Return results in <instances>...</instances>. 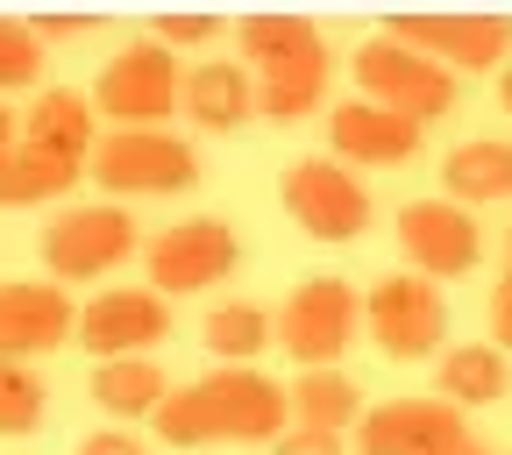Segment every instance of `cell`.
Here are the masks:
<instances>
[{
  "mask_svg": "<svg viewBox=\"0 0 512 455\" xmlns=\"http://www.w3.org/2000/svg\"><path fill=\"white\" fill-rule=\"evenodd\" d=\"M143 264H150V292H207L235 271V228L214 221V214H192L164 235L143 242Z\"/></svg>",
  "mask_w": 512,
  "mask_h": 455,
  "instance_id": "obj_11",
  "label": "cell"
},
{
  "mask_svg": "<svg viewBox=\"0 0 512 455\" xmlns=\"http://www.w3.org/2000/svg\"><path fill=\"white\" fill-rule=\"evenodd\" d=\"M384 36H399L406 50L434 57L441 72H456V79L498 72L512 57V22L505 15H392Z\"/></svg>",
  "mask_w": 512,
  "mask_h": 455,
  "instance_id": "obj_10",
  "label": "cell"
},
{
  "mask_svg": "<svg viewBox=\"0 0 512 455\" xmlns=\"http://www.w3.org/2000/svg\"><path fill=\"white\" fill-rule=\"evenodd\" d=\"M79 455H150V448L128 434V427H100V434H86V441H79Z\"/></svg>",
  "mask_w": 512,
  "mask_h": 455,
  "instance_id": "obj_29",
  "label": "cell"
},
{
  "mask_svg": "<svg viewBox=\"0 0 512 455\" xmlns=\"http://www.w3.org/2000/svg\"><path fill=\"white\" fill-rule=\"evenodd\" d=\"M356 328H363V299L349 292V278H306L271 313V349H285L306 370H335L349 356Z\"/></svg>",
  "mask_w": 512,
  "mask_h": 455,
  "instance_id": "obj_5",
  "label": "cell"
},
{
  "mask_svg": "<svg viewBox=\"0 0 512 455\" xmlns=\"http://www.w3.org/2000/svg\"><path fill=\"white\" fill-rule=\"evenodd\" d=\"M505 271H512V228H505Z\"/></svg>",
  "mask_w": 512,
  "mask_h": 455,
  "instance_id": "obj_34",
  "label": "cell"
},
{
  "mask_svg": "<svg viewBox=\"0 0 512 455\" xmlns=\"http://www.w3.org/2000/svg\"><path fill=\"white\" fill-rule=\"evenodd\" d=\"M363 420V392L349 370H306L292 384V427H313V434H349Z\"/></svg>",
  "mask_w": 512,
  "mask_h": 455,
  "instance_id": "obj_21",
  "label": "cell"
},
{
  "mask_svg": "<svg viewBox=\"0 0 512 455\" xmlns=\"http://www.w3.org/2000/svg\"><path fill=\"white\" fill-rule=\"evenodd\" d=\"M29 29H36V36H86L93 22H86V15H43V22H29Z\"/></svg>",
  "mask_w": 512,
  "mask_h": 455,
  "instance_id": "obj_31",
  "label": "cell"
},
{
  "mask_svg": "<svg viewBox=\"0 0 512 455\" xmlns=\"http://www.w3.org/2000/svg\"><path fill=\"white\" fill-rule=\"evenodd\" d=\"M498 100H505V114H512V64H505V79H498Z\"/></svg>",
  "mask_w": 512,
  "mask_h": 455,
  "instance_id": "obj_33",
  "label": "cell"
},
{
  "mask_svg": "<svg viewBox=\"0 0 512 455\" xmlns=\"http://www.w3.org/2000/svg\"><path fill=\"white\" fill-rule=\"evenodd\" d=\"M86 178L107 200H157V192L200 185V157H192V143L164 136V128H114L86 157Z\"/></svg>",
  "mask_w": 512,
  "mask_h": 455,
  "instance_id": "obj_3",
  "label": "cell"
},
{
  "mask_svg": "<svg viewBox=\"0 0 512 455\" xmlns=\"http://www.w3.org/2000/svg\"><path fill=\"white\" fill-rule=\"evenodd\" d=\"M441 185L456 207H491V200H512V143H456L441 157Z\"/></svg>",
  "mask_w": 512,
  "mask_h": 455,
  "instance_id": "obj_19",
  "label": "cell"
},
{
  "mask_svg": "<svg viewBox=\"0 0 512 455\" xmlns=\"http://www.w3.org/2000/svg\"><path fill=\"white\" fill-rule=\"evenodd\" d=\"M86 178V164H72V157H50V150H15L8 164H0V207H50V200H64Z\"/></svg>",
  "mask_w": 512,
  "mask_h": 455,
  "instance_id": "obj_22",
  "label": "cell"
},
{
  "mask_svg": "<svg viewBox=\"0 0 512 455\" xmlns=\"http://www.w3.org/2000/svg\"><path fill=\"white\" fill-rule=\"evenodd\" d=\"M285 214L313 235V242H356L363 228H370V192H363V178L349 171V164H335V157H299V164H285Z\"/></svg>",
  "mask_w": 512,
  "mask_h": 455,
  "instance_id": "obj_9",
  "label": "cell"
},
{
  "mask_svg": "<svg viewBox=\"0 0 512 455\" xmlns=\"http://www.w3.org/2000/svg\"><path fill=\"white\" fill-rule=\"evenodd\" d=\"M22 150V136H15V114H8V100H0V164H8Z\"/></svg>",
  "mask_w": 512,
  "mask_h": 455,
  "instance_id": "obj_32",
  "label": "cell"
},
{
  "mask_svg": "<svg viewBox=\"0 0 512 455\" xmlns=\"http://www.w3.org/2000/svg\"><path fill=\"white\" fill-rule=\"evenodd\" d=\"M399 249H406L413 278H427V285L434 278H463L484 256V228L456 200H413V207H399Z\"/></svg>",
  "mask_w": 512,
  "mask_h": 455,
  "instance_id": "obj_12",
  "label": "cell"
},
{
  "mask_svg": "<svg viewBox=\"0 0 512 455\" xmlns=\"http://www.w3.org/2000/svg\"><path fill=\"white\" fill-rule=\"evenodd\" d=\"M420 136H427L420 121L384 114V107H370V100H342V107L328 114L335 164H342V157H349V164H406V157H420Z\"/></svg>",
  "mask_w": 512,
  "mask_h": 455,
  "instance_id": "obj_16",
  "label": "cell"
},
{
  "mask_svg": "<svg viewBox=\"0 0 512 455\" xmlns=\"http://www.w3.org/2000/svg\"><path fill=\"white\" fill-rule=\"evenodd\" d=\"M178 86H185L178 57H171L157 36H143V43H128L121 57L100 64L93 107H100L114 128H164V121L178 114Z\"/></svg>",
  "mask_w": 512,
  "mask_h": 455,
  "instance_id": "obj_7",
  "label": "cell"
},
{
  "mask_svg": "<svg viewBox=\"0 0 512 455\" xmlns=\"http://www.w3.org/2000/svg\"><path fill=\"white\" fill-rule=\"evenodd\" d=\"M356 86H363L370 107L406 114V121H420V128L456 107V72H441L434 57L406 50L399 36H370V43L356 50Z\"/></svg>",
  "mask_w": 512,
  "mask_h": 455,
  "instance_id": "obj_6",
  "label": "cell"
},
{
  "mask_svg": "<svg viewBox=\"0 0 512 455\" xmlns=\"http://www.w3.org/2000/svg\"><path fill=\"white\" fill-rule=\"evenodd\" d=\"M43 79V36L15 15H0V100Z\"/></svg>",
  "mask_w": 512,
  "mask_h": 455,
  "instance_id": "obj_26",
  "label": "cell"
},
{
  "mask_svg": "<svg viewBox=\"0 0 512 455\" xmlns=\"http://www.w3.org/2000/svg\"><path fill=\"white\" fill-rule=\"evenodd\" d=\"M22 143H29V150H50V157L86 164V157L100 150V107H93V93L43 86V93H36V107L22 114Z\"/></svg>",
  "mask_w": 512,
  "mask_h": 455,
  "instance_id": "obj_17",
  "label": "cell"
},
{
  "mask_svg": "<svg viewBox=\"0 0 512 455\" xmlns=\"http://www.w3.org/2000/svg\"><path fill=\"white\" fill-rule=\"evenodd\" d=\"M441 399L448 406H498L505 399V349H491V342L441 349Z\"/></svg>",
  "mask_w": 512,
  "mask_h": 455,
  "instance_id": "obj_23",
  "label": "cell"
},
{
  "mask_svg": "<svg viewBox=\"0 0 512 455\" xmlns=\"http://www.w3.org/2000/svg\"><path fill=\"white\" fill-rule=\"evenodd\" d=\"M178 107L200 121V128L228 136V128H242L256 114V79L242 72V64H228V57H200L185 72V86H178Z\"/></svg>",
  "mask_w": 512,
  "mask_h": 455,
  "instance_id": "obj_18",
  "label": "cell"
},
{
  "mask_svg": "<svg viewBox=\"0 0 512 455\" xmlns=\"http://www.w3.org/2000/svg\"><path fill=\"white\" fill-rule=\"evenodd\" d=\"M64 342H79V306L57 285H22V278L0 285V356L29 363V356L64 349Z\"/></svg>",
  "mask_w": 512,
  "mask_h": 455,
  "instance_id": "obj_15",
  "label": "cell"
},
{
  "mask_svg": "<svg viewBox=\"0 0 512 455\" xmlns=\"http://www.w3.org/2000/svg\"><path fill=\"white\" fill-rule=\"evenodd\" d=\"M171 399V377L150 363V356H114V363H100L93 370V406L107 413V420H150L157 406Z\"/></svg>",
  "mask_w": 512,
  "mask_h": 455,
  "instance_id": "obj_20",
  "label": "cell"
},
{
  "mask_svg": "<svg viewBox=\"0 0 512 455\" xmlns=\"http://www.w3.org/2000/svg\"><path fill=\"white\" fill-rule=\"evenodd\" d=\"M43 406H50L43 377L29 363H15V356H0V434H36Z\"/></svg>",
  "mask_w": 512,
  "mask_h": 455,
  "instance_id": "obj_25",
  "label": "cell"
},
{
  "mask_svg": "<svg viewBox=\"0 0 512 455\" xmlns=\"http://www.w3.org/2000/svg\"><path fill=\"white\" fill-rule=\"evenodd\" d=\"M221 29H228L221 15H164V22H157V43H164V50H192V43H214Z\"/></svg>",
  "mask_w": 512,
  "mask_h": 455,
  "instance_id": "obj_27",
  "label": "cell"
},
{
  "mask_svg": "<svg viewBox=\"0 0 512 455\" xmlns=\"http://www.w3.org/2000/svg\"><path fill=\"white\" fill-rule=\"evenodd\" d=\"M157 441L171 448H207V441H278L292 427V392L271 384L264 370L249 363H221L207 370L200 384L171 392L157 413H150Z\"/></svg>",
  "mask_w": 512,
  "mask_h": 455,
  "instance_id": "obj_1",
  "label": "cell"
},
{
  "mask_svg": "<svg viewBox=\"0 0 512 455\" xmlns=\"http://www.w3.org/2000/svg\"><path fill=\"white\" fill-rule=\"evenodd\" d=\"M456 455H477V441H463V448H456Z\"/></svg>",
  "mask_w": 512,
  "mask_h": 455,
  "instance_id": "obj_35",
  "label": "cell"
},
{
  "mask_svg": "<svg viewBox=\"0 0 512 455\" xmlns=\"http://www.w3.org/2000/svg\"><path fill=\"white\" fill-rule=\"evenodd\" d=\"M200 342H207L221 363H249L256 349H271V313H264V306H249V299L214 306V313L200 320Z\"/></svg>",
  "mask_w": 512,
  "mask_h": 455,
  "instance_id": "obj_24",
  "label": "cell"
},
{
  "mask_svg": "<svg viewBox=\"0 0 512 455\" xmlns=\"http://www.w3.org/2000/svg\"><path fill=\"white\" fill-rule=\"evenodd\" d=\"M491 349H512V271L491 285Z\"/></svg>",
  "mask_w": 512,
  "mask_h": 455,
  "instance_id": "obj_30",
  "label": "cell"
},
{
  "mask_svg": "<svg viewBox=\"0 0 512 455\" xmlns=\"http://www.w3.org/2000/svg\"><path fill=\"white\" fill-rule=\"evenodd\" d=\"M463 441V406L448 399H384L356 420V455H456Z\"/></svg>",
  "mask_w": 512,
  "mask_h": 455,
  "instance_id": "obj_13",
  "label": "cell"
},
{
  "mask_svg": "<svg viewBox=\"0 0 512 455\" xmlns=\"http://www.w3.org/2000/svg\"><path fill=\"white\" fill-rule=\"evenodd\" d=\"M143 249L136 235V214L121 200H100V207H64L43 221V264L57 285H93L107 271H121L128 256Z\"/></svg>",
  "mask_w": 512,
  "mask_h": 455,
  "instance_id": "obj_4",
  "label": "cell"
},
{
  "mask_svg": "<svg viewBox=\"0 0 512 455\" xmlns=\"http://www.w3.org/2000/svg\"><path fill=\"white\" fill-rule=\"evenodd\" d=\"M477 455H491V448H477Z\"/></svg>",
  "mask_w": 512,
  "mask_h": 455,
  "instance_id": "obj_36",
  "label": "cell"
},
{
  "mask_svg": "<svg viewBox=\"0 0 512 455\" xmlns=\"http://www.w3.org/2000/svg\"><path fill=\"white\" fill-rule=\"evenodd\" d=\"M157 342H171V306L150 285H121V292H100L93 306H79V349H93L100 363L150 356Z\"/></svg>",
  "mask_w": 512,
  "mask_h": 455,
  "instance_id": "obj_14",
  "label": "cell"
},
{
  "mask_svg": "<svg viewBox=\"0 0 512 455\" xmlns=\"http://www.w3.org/2000/svg\"><path fill=\"white\" fill-rule=\"evenodd\" d=\"M242 57L256 79V114L292 128L328 100V43L306 15H249L242 29Z\"/></svg>",
  "mask_w": 512,
  "mask_h": 455,
  "instance_id": "obj_2",
  "label": "cell"
},
{
  "mask_svg": "<svg viewBox=\"0 0 512 455\" xmlns=\"http://www.w3.org/2000/svg\"><path fill=\"white\" fill-rule=\"evenodd\" d=\"M363 328L377 342V356L392 363H427L441 342H448V306L427 278L399 271V278H377L370 299H363Z\"/></svg>",
  "mask_w": 512,
  "mask_h": 455,
  "instance_id": "obj_8",
  "label": "cell"
},
{
  "mask_svg": "<svg viewBox=\"0 0 512 455\" xmlns=\"http://www.w3.org/2000/svg\"><path fill=\"white\" fill-rule=\"evenodd\" d=\"M271 455H349V434H313V427H285L271 441Z\"/></svg>",
  "mask_w": 512,
  "mask_h": 455,
  "instance_id": "obj_28",
  "label": "cell"
}]
</instances>
